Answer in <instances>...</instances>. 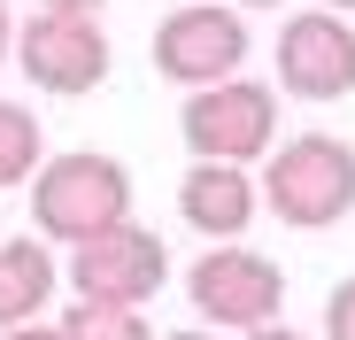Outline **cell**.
Wrapping results in <instances>:
<instances>
[{
    "instance_id": "obj_1",
    "label": "cell",
    "mask_w": 355,
    "mask_h": 340,
    "mask_svg": "<svg viewBox=\"0 0 355 340\" xmlns=\"http://www.w3.org/2000/svg\"><path fill=\"white\" fill-rule=\"evenodd\" d=\"M31 224H39V240H62V248H85L116 224H132V170L93 147L46 155L31 178Z\"/></svg>"
},
{
    "instance_id": "obj_2",
    "label": "cell",
    "mask_w": 355,
    "mask_h": 340,
    "mask_svg": "<svg viewBox=\"0 0 355 340\" xmlns=\"http://www.w3.org/2000/svg\"><path fill=\"white\" fill-rule=\"evenodd\" d=\"M263 201L278 224L293 232H324L355 209V147L332 139V132H293L270 147V170H263Z\"/></svg>"
},
{
    "instance_id": "obj_3",
    "label": "cell",
    "mask_w": 355,
    "mask_h": 340,
    "mask_svg": "<svg viewBox=\"0 0 355 340\" xmlns=\"http://www.w3.org/2000/svg\"><path fill=\"white\" fill-rule=\"evenodd\" d=\"M178 132H186L193 162H255L278 139V93L255 85V78L201 85V93H186V108H178Z\"/></svg>"
},
{
    "instance_id": "obj_4",
    "label": "cell",
    "mask_w": 355,
    "mask_h": 340,
    "mask_svg": "<svg viewBox=\"0 0 355 340\" xmlns=\"http://www.w3.org/2000/svg\"><path fill=\"white\" fill-rule=\"evenodd\" d=\"M240 62H248V16L232 0H186L155 24V70L186 93L240 78Z\"/></svg>"
},
{
    "instance_id": "obj_5",
    "label": "cell",
    "mask_w": 355,
    "mask_h": 340,
    "mask_svg": "<svg viewBox=\"0 0 355 340\" xmlns=\"http://www.w3.org/2000/svg\"><path fill=\"white\" fill-rule=\"evenodd\" d=\"M186 302L201 309V325H224V332H255V325H278L286 309V271L255 248H201V263L186 271Z\"/></svg>"
},
{
    "instance_id": "obj_6",
    "label": "cell",
    "mask_w": 355,
    "mask_h": 340,
    "mask_svg": "<svg viewBox=\"0 0 355 340\" xmlns=\"http://www.w3.org/2000/svg\"><path fill=\"white\" fill-rule=\"evenodd\" d=\"M16 62H24V78L39 85V93H93L101 78H108V31L93 24V16H62V8H39V16H24V31H16Z\"/></svg>"
},
{
    "instance_id": "obj_7",
    "label": "cell",
    "mask_w": 355,
    "mask_h": 340,
    "mask_svg": "<svg viewBox=\"0 0 355 340\" xmlns=\"http://www.w3.org/2000/svg\"><path fill=\"white\" fill-rule=\"evenodd\" d=\"M278 93L293 101H347L355 93V31L340 8H302L278 31Z\"/></svg>"
},
{
    "instance_id": "obj_8",
    "label": "cell",
    "mask_w": 355,
    "mask_h": 340,
    "mask_svg": "<svg viewBox=\"0 0 355 340\" xmlns=\"http://www.w3.org/2000/svg\"><path fill=\"white\" fill-rule=\"evenodd\" d=\"M162 278H170V255L147 224H116V232H101L70 255V287L85 302H116V309H147Z\"/></svg>"
},
{
    "instance_id": "obj_9",
    "label": "cell",
    "mask_w": 355,
    "mask_h": 340,
    "mask_svg": "<svg viewBox=\"0 0 355 340\" xmlns=\"http://www.w3.org/2000/svg\"><path fill=\"white\" fill-rule=\"evenodd\" d=\"M263 209V178H248V162H193L178 178V216L201 240H240Z\"/></svg>"
},
{
    "instance_id": "obj_10",
    "label": "cell",
    "mask_w": 355,
    "mask_h": 340,
    "mask_svg": "<svg viewBox=\"0 0 355 340\" xmlns=\"http://www.w3.org/2000/svg\"><path fill=\"white\" fill-rule=\"evenodd\" d=\"M54 302V255L46 240H0V332L31 325Z\"/></svg>"
},
{
    "instance_id": "obj_11",
    "label": "cell",
    "mask_w": 355,
    "mask_h": 340,
    "mask_svg": "<svg viewBox=\"0 0 355 340\" xmlns=\"http://www.w3.org/2000/svg\"><path fill=\"white\" fill-rule=\"evenodd\" d=\"M46 162V132L24 101H0V186H31Z\"/></svg>"
},
{
    "instance_id": "obj_12",
    "label": "cell",
    "mask_w": 355,
    "mask_h": 340,
    "mask_svg": "<svg viewBox=\"0 0 355 340\" xmlns=\"http://www.w3.org/2000/svg\"><path fill=\"white\" fill-rule=\"evenodd\" d=\"M62 332H70V340H147V317H139V309H116V302H85V294H78V309L62 317Z\"/></svg>"
},
{
    "instance_id": "obj_13",
    "label": "cell",
    "mask_w": 355,
    "mask_h": 340,
    "mask_svg": "<svg viewBox=\"0 0 355 340\" xmlns=\"http://www.w3.org/2000/svg\"><path fill=\"white\" fill-rule=\"evenodd\" d=\"M324 340H355V278H340L324 294Z\"/></svg>"
},
{
    "instance_id": "obj_14",
    "label": "cell",
    "mask_w": 355,
    "mask_h": 340,
    "mask_svg": "<svg viewBox=\"0 0 355 340\" xmlns=\"http://www.w3.org/2000/svg\"><path fill=\"white\" fill-rule=\"evenodd\" d=\"M0 340H70V332H62V325H39V317H31V325H8Z\"/></svg>"
},
{
    "instance_id": "obj_15",
    "label": "cell",
    "mask_w": 355,
    "mask_h": 340,
    "mask_svg": "<svg viewBox=\"0 0 355 340\" xmlns=\"http://www.w3.org/2000/svg\"><path fill=\"white\" fill-rule=\"evenodd\" d=\"M240 340H309V332H293V325H255V332H240Z\"/></svg>"
},
{
    "instance_id": "obj_16",
    "label": "cell",
    "mask_w": 355,
    "mask_h": 340,
    "mask_svg": "<svg viewBox=\"0 0 355 340\" xmlns=\"http://www.w3.org/2000/svg\"><path fill=\"white\" fill-rule=\"evenodd\" d=\"M16 54V16H8V0H0V62Z\"/></svg>"
},
{
    "instance_id": "obj_17",
    "label": "cell",
    "mask_w": 355,
    "mask_h": 340,
    "mask_svg": "<svg viewBox=\"0 0 355 340\" xmlns=\"http://www.w3.org/2000/svg\"><path fill=\"white\" fill-rule=\"evenodd\" d=\"M46 8H62V16H93L101 0H46Z\"/></svg>"
},
{
    "instance_id": "obj_18",
    "label": "cell",
    "mask_w": 355,
    "mask_h": 340,
    "mask_svg": "<svg viewBox=\"0 0 355 340\" xmlns=\"http://www.w3.org/2000/svg\"><path fill=\"white\" fill-rule=\"evenodd\" d=\"M170 340H216V332H170Z\"/></svg>"
},
{
    "instance_id": "obj_19",
    "label": "cell",
    "mask_w": 355,
    "mask_h": 340,
    "mask_svg": "<svg viewBox=\"0 0 355 340\" xmlns=\"http://www.w3.org/2000/svg\"><path fill=\"white\" fill-rule=\"evenodd\" d=\"M248 8H270V0H248Z\"/></svg>"
},
{
    "instance_id": "obj_20",
    "label": "cell",
    "mask_w": 355,
    "mask_h": 340,
    "mask_svg": "<svg viewBox=\"0 0 355 340\" xmlns=\"http://www.w3.org/2000/svg\"><path fill=\"white\" fill-rule=\"evenodd\" d=\"M332 8H355V0H332Z\"/></svg>"
}]
</instances>
